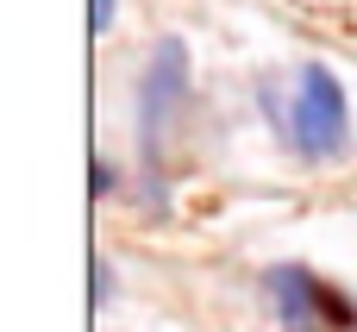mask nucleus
I'll list each match as a JSON object with an SVG mask.
<instances>
[{"label":"nucleus","instance_id":"nucleus-3","mask_svg":"<svg viewBox=\"0 0 357 332\" xmlns=\"http://www.w3.org/2000/svg\"><path fill=\"white\" fill-rule=\"evenodd\" d=\"M270 301H276V320L289 332H326V326H351V308L320 289L307 270H270Z\"/></svg>","mask_w":357,"mask_h":332},{"label":"nucleus","instance_id":"nucleus-4","mask_svg":"<svg viewBox=\"0 0 357 332\" xmlns=\"http://www.w3.org/2000/svg\"><path fill=\"white\" fill-rule=\"evenodd\" d=\"M88 25H94V38L113 31V0H88Z\"/></svg>","mask_w":357,"mask_h":332},{"label":"nucleus","instance_id":"nucleus-1","mask_svg":"<svg viewBox=\"0 0 357 332\" xmlns=\"http://www.w3.org/2000/svg\"><path fill=\"white\" fill-rule=\"evenodd\" d=\"M289 144L301 157H339L345 151V88L333 82L326 63H307L295 75V100H289Z\"/></svg>","mask_w":357,"mask_h":332},{"label":"nucleus","instance_id":"nucleus-2","mask_svg":"<svg viewBox=\"0 0 357 332\" xmlns=\"http://www.w3.org/2000/svg\"><path fill=\"white\" fill-rule=\"evenodd\" d=\"M182 82H188V56H182L176 38H163L151 69H144V88H138V138H144V157H151V195H157V157H163L169 119L182 107Z\"/></svg>","mask_w":357,"mask_h":332}]
</instances>
